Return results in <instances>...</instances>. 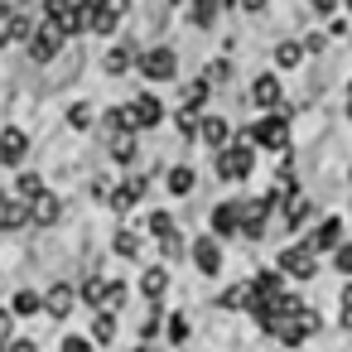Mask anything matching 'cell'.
Returning a JSON list of instances; mask_svg holds the SVG:
<instances>
[{"instance_id":"7dc6e473","label":"cell","mask_w":352,"mask_h":352,"mask_svg":"<svg viewBox=\"0 0 352 352\" xmlns=\"http://www.w3.org/2000/svg\"><path fill=\"white\" fill-rule=\"evenodd\" d=\"M135 352H164V347H155V342H140V347H135Z\"/></svg>"},{"instance_id":"7a4b0ae2","label":"cell","mask_w":352,"mask_h":352,"mask_svg":"<svg viewBox=\"0 0 352 352\" xmlns=\"http://www.w3.org/2000/svg\"><path fill=\"white\" fill-rule=\"evenodd\" d=\"M275 270H280L285 280H299V285H309V280L318 275V256H314L304 241H289V246H280V256H275Z\"/></svg>"},{"instance_id":"f6af8a7d","label":"cell","mask_w":352,"mask_h":352,"mask_svg":"<svg viewBox=\"0 0 352 352\" xmlns=\"http://www.w3.org/2000/svg\"><path fill=\"white\" fill-rule=\"evenodd\" d=\"M342 309H352V280L342 285Z\"/></svg>"},{"instance_id":"5b68a950","label":"cell","mask_w":352,"mask_h":352,"mask_svg":"<svg viewBox=\"0 0 352 352\" xmlns=\"http://www.w3.org/2000/svg\"><path fill=\"white\" fill-rule=\"evenodd\" d=\"M342 241H347V236H342V217H338V212L318 217V222H314V232L304 236V246H309V251H314L318 261H323V256H333V251H338Z\"/></svg>"},{"instance_id":"603a6c76","label":"cell","mask_w":352,"mask_h":352,"mask_svg":"<svg viewBox=\"0 0 352 352\" xmlns=\"http://www.w3.org/2000/svg\"><path fill=\"white\" fill-rule=\"evenodd\" d=\"M111 160H116V164H131V160H135V135H131V131H116V135H111Z\"/></svg>"},{"instance_id":"5bb4252c","label":"cell","mask_w":352,"mask_h":352,"mask_svg":"<svg viewBox=\"0 0 352 352\" xmlns=\"http://www.w3.org/2000/svg\"><path fill=\"white\" fill-rule=\"evenodd\" d=\"M145 188H150V184H145L140 174H131L126 184H116V188H111V198H107V203H111L116 212H131V208H135V203L145 198Z\"/></svg>"},{"instance_id":"bcb514c9","label":"cell","mask_w":352,"mask_h":352,"mask_svg":"<svg viewBox=\"0 0 352 352\" xmlns=\"http://www.w3.org/2000/svg\"><path fill=\"white\" fill-rule=\"evenodd\" d=\"M241 10H265V0H241Z\"/></svg>"},{"instance_id":"ee69618b","label":"cell","mask_w":352,"mask_h":352,"mask_svg":"<svg viewBox=\"0 0 352 352\" xmlns=\"http://www.w3.org/2000/svg\"><path fill=\"white\" fill-rule=\"evenodd\" d=\"M10 15H15V10L6 6V0H0V34H6V25H10Z\"/></svg>"},{"instance_id":"4dcf8cb0","label":"cell","mask_w":352,"mask_h":352,"mask_svg":"<svg viewBox=\"0 0 352 352\" xmlns=\"http://www.w3.org/2000/svg\"><path fill=\"white\" fill-rule=\"evenodd\" d=\"M203 102H208V82L198 78V82H188V87H184V111H198Z\"/></svg>"},{"instance_id":"816d5d0a","label":"cell","mask_w":352,"mask_h":352,"mask_svg":"<svg viewBox=\"0 0 352 352\" xmlns=\"http://www.w3.org/2000/svg\"><path fill=\"white\" fill-rule=\"evenodd\" d=\"M0 44H6V34H0Z\"/></svg>"},{"instance_id":"4fadbf2b","label":"cell","mask_w":352,"mask_h":352,"mask_svg":"<svg viewBox=\"0 0 352 352\" xmlns=\"http://www.w3.org/2000/svg\"><path fill=\"white\" fill-rule=\"evenodd\" d=\"M198 140H203L208 150H227V145H232V121H222V116H203V121H198Z\"/></svg>"},{"instance_id":"8fae6325","label":"cell","mask_w":352,"mask_h":352,"mask_svg":"<svg viewBox=\"0 0 352 352\" xmlns=\"http://www.w3.org/2000/svg\"><path fill=\"white\" fill-rule=\"evenodd\" d=\"M208 227H212V236H217V241H227V236H241V198H227V203H217V208H212V217H208Z\"/></svg>"},{"instance_id":"60d3db41","label":"cell","mask_w":352,"mask_h":352,"mask_svg":"<svg viewBox=\"0 0 352 352\" xmlns=\"http://www.w3.org/2000/svg\"><path fill=\"white\" fill-rule=\"evenodd\" d=\"M309 6H314V15H323V20H328V15L338 10V0H309Z\"/></svg>"},{"instance_id":"52a82bcc","label":"cell","mask_w":352,"mask_h":352,"mask_svg":"<svg viewBox=\"0 0 352 352\" xmlns=\"http://www.w3.org/2000/svg\"><path fill=\"white\" fill-rule=\"evenodd\" d=\"M188 256H193L198 275H208V280H217V275H222V241H217L212 232H208V236H193Z\"/></svg>"},{"instance_id":"f907efd6","label":"cell","mask_w":352,"mask_h":352,"mask_svg":"<svg viewBox=\"0 0 352 352\" xmlns=\"http://www.w3.org/2000/svg\"><path fill=\"white\" fill-rule=\"evenodd\" d=\"M347 184H352V169H347Z\"/></svg>"},{"instance_id":"9a60e30c","label":"cell","mask_w":352,"mask_h":352,"mask_svg":"<svg viewBox=\"0 0 352 352\" xmlns=\"http://www.w3.org/2000/svg\"><path fill=\"white\" fill-rule=\"evenodd\" d=\"M73 304H78V289H73L68 280H58V285L44 294V314H49V318H68V314H73Z\"/></svg>"},{"instance_id":"8d00e7d4","label":"cell","mask_w":352,"mask_h":352,"mask_svg":"<svg viewBox=\"0 0 352 352\" xmlns=\"http://www.w3.org/2000/svg\"><path fill=\"white\" fill-rule=\"evenodd\" d=\"M58 352H97V342H92V338H82V333H68Z\"/></svg>"},{"instance_id":"4316f807","label":"cell","mask_w":352,"mask_h":352,"mask_svg":"<svg viewBox=\"0 0 352 352\" xmlns=\"http://www.w3.org/2000/svg\"><path fill=\"white\" fill-rule=\"evenodd\" d=\"M131 63H135V54H131V49H126V44H116V49H111V54H107V63H102V68H107V73H111V78H116V73H126V68H131Z\"/></svg>"},{"instance_id":"9c48e42d","label":"cell","mask_w":352,"mask_h":352,"mask_svg":"<svg viewBox=\"0 0 352 352\" xmlns=\"http://www.w3.org/2000/svg\"><path fill=\"white\" fill-rule=\"evenodd\" d=\"M126 111H131V131H155L164 121V102L155 92H140L135 102H126Z\"/></svg>"},{"instance_id":"74e56055","label":"cell","mask_w":352,"mask_h":352,"mask_svg":"<svg viewBox=\"0 0 352 352\" xmlns=\"http://www.w3.org/2000/svg\"><path fill=\"white\" fill-rule=\"evenodd\" d=\"M333 265H338V275H347V280H352V241H342V246L333 251Z\"/></svg>"},{"instance_id":"f1b7e54d","label":"cell","mask_w":352,"mask_h":352,"mask_svg":"<svg viewBox=\"0 0 352 352\" xmlns=\"http://www.w3.org/2000/svg\"><path fill=\"white\" fill-rule=\"evenodd\" d=\"M164 328H169V342H174V347H184V342H188V333H193L184 314H169V318H164Z\"/></svg>"},{"instance_id":"c3c4849f","label":"cell","mask_w":352,"mask_h":352,"mask_svg":"<svg viewBox=\"0 0 352 352\" xmlns=\"http://www.w3.org/2000/svg\"><path fill=\"white\" fill-rule=\"evenodd\" d=\"M342 328H352V309H342Z\"/></svg>"},{"instance_id":"44dd1931","label":"cell","mask_w":352,"mask_h":352,"mask_svg":"<svg viewBox=\"0 0 352 352\" xmlns=\"http://www.w3.org/2000/svg\"><path fill=\"white\" fill-rule=\"evenodd\" d=\"M10 314H15V318H34V314H44V294H34V289H20V294L10 299Z\"/></svg>"},{"instance_id":"ab89813d","label":"cell","mask_w":352,"mask_h":352,"mask_svg":"<svg viewBox=\"0 0 352 352\" xmlns=\"http://www.w3.org/2000/svg\"><path fill=\"white\" fill-rule=\"evenodd\" d=\"M198 121H203L198 111H179V131H184V135H198Z\"/></svg>"},{"instance_id":"d6986e66","label":"cell","mask_w":352,"mask_h":352,"mask_svg":"<svg viewBox=\"0 0 352 352\" xmlns=\"http://www.w3.org/2000/svg\"><path fill=\"white\" fill-rule=\"evenodd\" d=\"M107 289H111V280H107V275H87V280H82V289H78V299H87V304L102 314V309H107Z\"/></svg>"},{"instance_id":"d6a6232c","label":"cell","mask_w":352,"mask_h":352,"mask_svg":"<svg viewBox=\"0 0 352 352\" xmlns=\"http://www.w3.org/2000/svg\"><path fill=\"white\" fill-rule=\"evenodd\" d=\"M126 299H131V285H126V280H111V289H107V314H116Z\"/></svg>"},{"instance_id":"7c38bea8","label":"cell","mask_w":352,"mask_h":352,"mask_svg":"<svg viewBox=\"0 0 352 352\" xmlns=\"http://www.w3.org/2000/svg\"><path fill=\"white\" fill-rule=\"evenodd\" d=\"M251 102H256V107H265V111H275V107L285 102V82H280L275 73H261V78L251 82Z\"/></svg>"},{"instance_id":"e575fe53","label":"cell","mask_w":352,"mask_h":352,"mask_svg":"<svg viewBox=\"0 0 352 352\" xmlns=\"http://www.w3.org/2000/svg\"><path fill=\"white\" fill-rule=\"evenodd\" d=\"M30 34H34V25H30L25 15H10V25H6V39H25V44H30Z\"/></svg>"},{"instance_id":"836d02e7","label":"cell","mask_w":352,"mask_h":352,"mask_svg":"<svg viewBox=\"0 0 352 352\" xmlns=\"http://www.w3.org/2000/svg\"><path fill=\"white\" fill-rule=\"evenodd\" d=\"M160 323H164V309H160V304H150V314H145V323H140V338H145V342H155Z\"/></svg>"},{"instance_id":"f546056e","label":"cell","mask_w":352,"mask_h":352,"mask_svg":"<svg viewBox=\"0 0 352 352\" xmlns=\"http://www.w3.org/2000/svg\"><path fill=\"white\" fill-rule=\"evenodd\" d=\"M299 58H304V49H299V44H289V39H285V44H275V63H280V68H299Z\"/></svg>"},{"instance_id":"d4e9b609","label":"cell","mask_w":352,"mask_h":352,"mask_svg":"<svg viewBox=\"0 0 352 352\" xmlns=\"http://www.w3.org/2000/svg\"><path fill=\"white\" fill-rule=\"evenodd\" d=\"M111 338H116V314H107V309H102V314L92 318V342H97V347H107Z\"/></svg>"},{"instance_id":"7bdbcfd3","label":"cell","mask_w":352,"mask_h":352,"mask_svg":"<svg viewBox=\"0 0 352 352\" xmlns=\"http://www.w3.org/2000/svg\"><path fill=\"white\" fill-rule=\"evenodd\" d=\"M6 352H39L30 338H15V342H6Z\"/></svg>"},{"instance_id":"484cf974","label":"cell","mask_w":352,"mask_h":352,"mask_svg":"<svg viewBox=\"0 0 352 352\" xmlns=\"http://www.w3.org/2000/svg\"><path fill=\"white\" fill-rule=\"evenodd\" d=\"M217 6H222V0H193V10H188V20H193L198 30H208V25L217 20Z\"/></svg>"},{"instance_id":"681fc988","label":"cell","mask_w":352,"mask_h":352,"mask_svg":"<svg viewBox=\"0 0 352 352\" xmlns=\"http://www.w3.org/2000/svg\"><path fill=\"white\" fill-rule=\"evenodd\" d=\"M347 102H352V82H347Z\"/></svg>"},{"instance_id":"d590c367","label":"cell","mask_w":352,"mask_h":352,"mask_svg":"<svg viewBox=\"0 0 352 352\" xmlns=\"http://www.w3.org/2000/svg\"><path fill=\"white\" fill-rule=\"evenodd\" d=\"M222 309H246V280L232 285V289H222Z\"/></svg>"},{"instance_id":"1f68e13d","label":"cell","mask_w":352,"mask_h":352,"mask_svg":"<svg viewBox=\"0 0 352 352\" xmlns=\"http://www.w3.org/2000/svg\"><path fill=\"white\" fill-rule=\"evenodd\" d=\"M68 126H73V131H92V102L68 107Z\"/></svg>"},{"instance_id":"277c9868","label":"cell","mask_w":352,"mask_h":352,"mask_svg":"<svg viewBox=\"0 0 352 352\" xmlns=\"http://www.w3.org/2000/svg\"><path fill=\"white\" fill-rule=\"evenodd\" d=\"M251 169H256V145H227V150H217V174L227 179V184H241V179H251Z\"/></svg>"},{"instance_id":"ac0fdd59","label":"cell","mask_w":352,"mask_h":352,"mask_svg":"<svg viewBox=\"0 0 352 352\" xmlns=\"http://www.w3.org/2000/svg\"><path fill=\"white\" fill-rule=\"evenodd\" d=\"M140 294H145L150 304H160V299L169 294V265H150V270L140 275Z\"/></svg>"},{"instance_id":"8992f818","label":"cell","mask_w":352,"mask_h":352,"mask_svg":"<svg viewBox=\"0 0 352 352\" xmlns=\"http://www.w3.org/2000/svg\"><path fill=\"white\" fill-rule=\"evenodd\" d=\"M63 44H68V34H63L54 20H44V25L30 34V58H34V63H54Z\"/></svg>"},{"instance_id":"30bf717a","label":"cell","mask_w":352,"mask_h":352,"mask_svg":"<svg viewBox=\"0 0 352 352\" xmlns=\"http://www.w3.org/2000/svg\"><path fill=\"white\" fill-rule=\"evenodd\" d=\"M30 160V135L20 126H6L0 131V169H20Z\"/></svg>"},{"instance_id":"6da1fadb","label":"cell","mask_w":352,"mask_h":352,"mask_svg":"<svg viewBox=\"0 0 352 352\" xmlns=\"http://www.w3.org/2000/svg\"><path fill=\"white\" fill-rule=\"evenodd\" d=\"M246 145H261V150H289V116L285 111H265L261 121H251L246 131Z\"/></svg>"},{"instance_id":"ba28073f","label":"cell","mask_w":352,"mask_h":352,"mask_svg":"<svg viewBox=\"0 0 352 352\" xmlns=\"http://www.w3.org/2000/svg\"><path fill=\"white\" fill-rule=\"evenodd\" d=\"M44 15L73 39V34H82L87 30V15H82V6H78V0H44Z\"/></svg>"},{"instance_id":"ffe728a7","label":"cell","mask_w":352,"mask_h":352,"mask_svg":"<svg viewBox=\"0 0 352 352\" xmlns=\"http://www.w3.org/2000/svg\"><path fill=\"white\" fill-rule=\"evenodd\" d=\"M164 184H169V198H188V193H193V184H198V174H193L188 164H174Z\"/></svg>"},{"instance_id":"f5cc1de1","label":"cell","mask_w":352,"mask_h":352,"mask_svg":"<svg viewBox=\"0 0 352 352\" xmlns=\"http://www.w3.org/2000/svg\"><path fill=\"white\" fill-rule=\"evenodd\" d=\"M347 6H352V0H347Z\"/></svg>"},{"instance_id":"3957f363","label":"cell","mask_w":352,"mask_h":352,"mask_svg":"<svg viewBox=\"0 0 352 352\" xmlns=\"http://www.w3.org/2000/svg\"><path fill=\"white\" fill-rule=\"evenodd\" d=\"M135 68H140V78H145V82H174L179 58H174V49H169V44H155V49L135 54Z\"/></svg>"},{"instance_id":"83f0119b","label":"cell","mask_w":352,"mask_h":352,"mask_svg":"<svg viewBox=\"0 0 352 352\" xmlns=\"http://www.w3.org/2000/svg\"><path fill=\"white\" fill-rule=\"evenodd\" d=\"M169 232H179V227H174V217H169L164 208H155V212H150V236H155V241H164Z\"/></svg>"},{"instance_id":"2e32d148","label":"cell","mask_w":352,"mask_h":352,"mask_svg":"<svg viewBox=\"0 0 352 352\" xmlns=\"http://www.w3.org/2000/svg\"><path fill=\"white\" fill-rule=\"evenodd\" d=\"M25 222H30V203L0 193V232H15V227H25Z\"/></svg>"},{"instance_id":"7402d4cb","label":"cell","mask_w":352,"mask_h":352,"mask_svg":"<svg viewBox=\"0 0 352 352\" xmlns=\"http://www.w3.org/2000/svg\"><path fill=\"white\" fill-rule=\"evenodd\" d=\"M39 193H44V179H39L34 169H25V174L15 179V198H20V203H34Z\"/></svg>"},{"instance_id":"cb8c5ba5","label":"cell","mask_w":352,"mask_h":352,"mask_svg":"<svg viewBox=\"0 0 352 352\" xmlns=\"http://www.w3.org/2000/svg\"><path fill=\"white\" fill-rule=\"evenodd\" d=\"M111 251H116V256H126V261H135V256H140V236H135L131 227H121V232L111 236Z\"/></svg>"},{"instance_id":"e0dca14e","label":"cell","mask_w":352,"mask_h":352,"mask_svg":"<svg viewBox=\"0 0 352 352\" xmlns=\"http://www.w3.org/2000/svg\"><path fill=\"white\" fill-rule=\"evenodd\" d=\"M58 212H63V203H58L49 188L30 203V222H34V227H54V222H58Z\"/></svg>"},{"instance_id":"f35d334b","label":"cell","mask_w":352,"mask_h":352,"mask_svg":"<svg viewBox=\"0 0 352 352\" xmlns=\"http://www.w3.org/2000/svg\"><path fill=\"white\" fill-rule=\"evenodd\" d=\"M160 251H164V261H179V256H184V236H179V232H169V236L160 241Z\"/></svg>"},{"instance_id":"b9f144b4","label":"cell","mask_w":352,"mask_h":352,"mask_svg":"<svg viewBox=\"0 0 352 352\" xmlns=\"http://www.w3.org/2000/svg\"><path fill=\"white\" fill-rule=\"evenodd\" d=\"M10 323H15V314H10V309H0V342L10 338Z\"/></svg>"}]
</instances>
